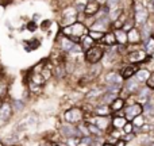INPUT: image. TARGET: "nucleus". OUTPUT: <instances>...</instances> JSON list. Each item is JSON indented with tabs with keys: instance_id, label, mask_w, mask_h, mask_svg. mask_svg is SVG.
<instances>
[{
	"instance_id": "obj_1",
	"label": "nucleus",
	"mask_w": 154,
	"mask_h": 146,
	"mask_svg": "<svg viewBox=\"0 0 154 146\" xmlns=\"http://www.w3.org/2000/svg\"><path fill=\"white\" fill-rule=\"evenodd\" d=\"M88 34V27L81 22H75L69 26H64L62 29V35L72 39L75 43H80L81 39Z\"/></svg>"
},
{
	"instance_id": "obj_2",
	"label": "nucleus",
	"mask_w": 154,
	"mask_h": 146,
	"mask_svg": "<svg viewBox=\"0 0 154 146\" xmlns=\"http://www.w3.org/2000/svg\"><path fill=\"white\" fill-rule=\"evenodd\" d=\"M134 48L130 49V50L127 51V54H126V57H127V61L130 62V64H141V62H145L147 60V57H149V54L146 53V50L145 49H141V48H137V43H134Z\"/></svg>"
},
{
	"instance_id": "obj_3",
	"label": "nucleus",
	"mask_w": 154,
	"mask_h": 146,
	"mask_svg": "<svg viewBox=\"0 0 154 146\" xmlns=\"http://www.w3.org/2000/svg\"><path fill=\"white\" fill-rule=\"evenodd\" d=\"M104 57V48L103 46H99V45H93L91 49H88L85 51V61L88 64H97L101 58Z\"/></svg>"
},
{
	"instance_id": "obj_4",
	"label": "nucleus",
	"mask_w": 154,
	"mask_h": 146,
	"mask_svg": "<svg viewBox=\"0 0 154 146\" xmlns=\"http://www.w3.org/2000/svg\"><path fill=\"white\" fill-rule=\"evenodd\" d=\"M84 114L85 112L80 108H70L68 111H65V114H64L65 122L72 123V125H79L80 122L84 120Z\"/></svg>"
},
{
	"instance_id": "obj_5",
	"label": "nucleus",
	"mask_w": 154,
	"mask_h": 146,
	"mask_svg": "<svg viewBox=\"0 0 154 146\" xmlns=\"http://www.w3.org/2000/svg\"><path fill=\"white\" fill-rule=\"evenodd\" d=\"M134 19H135V24L142 26L149 20V12L142 4H134Z\"/></svg>"
},
{
	"instance_id": "obj_6",
	"label": "nucleus",
	"mask_w": 154,
	"mask_h": 146,
	"mask_svg": "<svg viewBox=\"0 0 154 146\" xmlns=\"http://www.w3.org/2000/svg\"><path fill=\"white\" fill-rule=\"evenodd\" d=\"M60 134L62 137H65V138H70V137H80V138H82L80 130L77 129V125H72V123H68V122H65L61 126Z\"/></svg>"
},
{
	"instance_id": "obj_7",
	"label": "nucleus",
	"mask_w": 154,
	"mask_h": 146,
	"mask_svg": "<svg viewBox=\"0 0 154 146\" xmlns=\"http://www.w3.org/2000/svg\"><path fill=\"white\" fill-rule=\"evenodd\" d=\"M142 112H143V107H142V104L134 103V104H131V106H127V107H126V110H125V116H126V119L130 122V120H133L135 116L141 115Z\"/></svg>"
},
{
	"instance_id": "obj_8",
	"label": "nucleus",
	"mask_w": 154,
	"mask_h": 146,
	"mask_svg": "<svg viewBox=\"0 0 154 146\" xmlns=\"http://www.w3.org/2000/svg\"><path fill=\"white\" fill-rule=\"evenodd\" d=\"M12 115V104L8 101H3L0 104V125L5 123Z\"/></svg>"
},
{
	"instance_id": "obj_9",
	"label": "nucleus",
	"mask_w": 154,
	"mask_h": 146,
	"mask_svg": "<svg viewBox=\"0 0 154 146\" xmlns=\"http://www.w3.org/2000/svg\"><path fill=\"white\" fill-rule=\"evenodd\" d=\"M100 8H101V4L97 2V0H91V2H88L87 4H85L84 14H85V16H88V18H92V16H95L96 14L100 11Z\"/></svg>"
},
{
	"instance_id": "obj_10",
	"label": "nucleus",
	"mask_w": 154,
	"mask_h": 146,
	"mask_svg": "<svg viewBox=\"0 0 154 146\" xmlns=\"http://www.w3.org/2000/svg\"><path fill=\"white\" fill-rule=\"evenodd\" d=\"M139 70V67L137 64H130V65H126V67L122 68L120 70V76H122L123 80H128L131 79L133 76H135Z\"/></svg>"
},
{
	"instance_id": "obj_11",
	"label": "nucleus",
	"mask_w": 154,
	"mask_h": 146,
	"mask_svg": "<svg viewBox=\"0 0 154 146\" xmlns=\"http://www.w3.org/2000/svg\"><path fill=\"white\" fill-rule=\"evenodd\" d=\"M126 106V99H123L122 96H116L114 100L109 103V108H111V112H118L120 110H123Z\"/></svg>"
},
{
	"instance_id": "obj_12",
	"label": "nucleus",
	"mask_w": 154,
	"mask_h": 146,
	"mask_svg": "<svg viewBox=\"0 0 154 146\" xmlns=\"http://www.w3.org/2000/svg\"><path fill=\"white\" fill-rule=\"evenodd\" d=\"M153 34V24H150L149 22L143 23L141 26V41L142 42H146Z\"/></svg>"
},
{
	"instance_id": "obj_13",
	"label": "nucleus",
	"mask_w": 154,
	"mask_h": 146,
	"mask_svg": "<svg viewBox=\"0 0 154 146\" xmlns=\"http://www.w3.org/2000/svg\"><path fill=\"white\" fill-rule=\"evenodd\" d=\"M128 120L126 119V116H120V115H116V116L112 118V122H111V126L114 129H119V130H123V127L126 126Z\"/></svg>"
},
{
	"instance_id": "obj_14",
	"label": "nucleus",
	"mask_w": 154,
	"mask_h": 146,
	"mask_svg": "<svg viewBox=\"0 0 154 146\" xmlns=\"http://www.w3.org/2000/svg\"><path fill=\"white\" fill-rule=\"evenodd\" d=\"M123 81L122 76L120 73H115V72H111L107 74V84L109 85H120Z\"/></svg>"
},
{
	"instance_id": "obj_15",
	"label": "nucleus",
	"mask_w": 154,
	"mask_h": 146,
	"mask_svg": "<svg viewBox=\"0 0 154 146\" xmlns=\"http://www.w3.org/2000/svg\"><path fill=\"white\" fill-rule=\"evenodd\" d=\"M115 38H116V43H120V45H126L128 42V38H127V33L122 29H118L114 31Z\"/></svg>"
},
{
	"instance_id": "obj_16",
	"label": "nucleus",
	"mask_w": 154,
	"mask_h": 146,
	"mask_svg": "<svg viewBox=\"0 0 154 146\" xmlns=\"http://www.w3.org/2000/svg\"><path fill=\"white\" fill-rule=\"evenodd\" d=\"M126 87H125V89L127 91L128 93H134V92H137V91L139 89V81L138 80H135V79H128V80H126Z\"/></svg>"
},
{
	"instance_id": "obj_17",
	"label": "nucleus",
	"mask_w": 154,
	"mask_h": 146,
	"mask_svg": "<svg viewBox=\"0 0 154 146\" xmlns=\"http://www.w3.org/2000/svg\"><path fill=\"white\" fill-rule=\"evenodd\" d=\"M60 45H61V49L64 51H68L69 53L70 50L73 49V46L76 45L75 42H73L72 39H69L68 37H65V35H62V38H61V41H60Z\"/></svg>"
},
{
	"instance_id": "obj_18",
	"label": "nucleus",
	"mask_w": 154,
	"mask_h": 146,
	"mask_svg": "<svg viewBox=\"0 0 154 146\" xmlns=\"http://www.w3.org/2000/svg\"><path fill=\"white\" fill-rule=\"evenodd\" d=\"M127 38H128V42L130 43H139L141 42V33L134 27V29H131L130 31L127 33Z\"/></svg>"
},
{
	"instance_id": "obj_19",
	"label": "nucleus",
	"mask_w": 154,
	"mask_h": 146,
	"mask_svg": "<svg viewBox=\"0 0 154 146\" xmlns=\"http://www.w3.org/2000/svg\"><path fill=\"white\" fill-rule=\"evenodd\" d=\"M95 114L97 116H107V115L111 114V108H109V104H100L99 107L95 108Z\"/></svg>"
},
{
	"instance_id": "obj_20",
	"label": "nucleus",
	"mask_w": 154,
	"mask_h": 146,
	"mask_svg": "<svg viewBox=\"0 0 154 146\" xmlns=\"http://www.w3.org/2000/svg\"><path fill=\"white\" fill-rule=\"evenodd\" d=\"M103 41L107 46H115L116 45V38H115V34L114 33H104V37H103Z\"/></svg>"
},
{
	"instance_id": "obj_21",
	"label": "nucleus",
	"mask_w": 154,
	"mask_h": 146,
	"mask_svg": "<svg viewBox=\"0 0 154 146\" xmlns=\"http://www.w3.org/2000/svg\"><path fill=\"white\" fill-rule=\"evenodd\" d=\"M80 45H81V49H82V50H85V51H87L88 49H91L93 45H95V41H93L92 38H91L89 35L87 34V35H85V37L81 39V42H80Z\"/></svg>"
},
{
	"instance_id": "obj_22",
	"label": "nucleus",
	"mask_w": 154,
	"mask_h": 146,
	"mask_svg": "<svg viewBox=\"0 0 154 146\" xmlns=\"http://www.w3.org/2000/svg\"><path fill=\"white\" fill-rule=\"evenodd\" d=\"M135 26H137V24H135V19H134V16H133L131 19H130V18H127V20H126L125 23H123L122 30H125L126 33H128L131 29H134Z\"/></svg>"
},
{
	"instance_id": "obj_23",
	"label": "nucleus",
	"mask_w": 154,
	"mask_h": 146,
	"mask_svg": "<svg viewBox=\"0 0 154 146\" xmlns=\"http://www.w3.org/2000/svg\"><path fill=\"white\" fill-rule=\"evenodd\" d=\"M88 35L92 38L93 41H101L104 37V31H97V30H89Z\"/></svg>"
},
{
	"instance_id": "obj_24",
	"label": "nucleus",
	"mask_w": 154,
	"mask_h": 146,
	"mask_svg": "<svg viewBox=\"0 0 154 146\" xmlns=\"http://www.w3.org/2000/svg\"><path fill=\"white\" fill-rule=\"evenodd\" d=\"M143 43H145L143 49L146 50V53L147 54H153L154 53V38L150 37L149 39H147L146 42H143Z\"/></svg>"
},
{
	"instance_id": "obj_25",
	"label": "nucleus",
	"mask_w": 154,
	"mask_h": 146,
	"mask_svg": "<svg viewBox=\"0 0 154 146\" xmlns=\"http://www.w3.org/2000/svg\"><path fill=\"white\" fill-rule=\"evenodd\" d=\"M145 123H146V119H145V116H142V114L138 115V116H135L133 119V126L137 127V129H141Z\"/></svg>"
},
{
	"instance_id": "obj_26",
	"label": "nucleus",
	"mask_w": 154,
	"mask_h": 146,
	"mask_svg": "<svg viewBox=\"0 0 154 146\" xmlns=\"http://www.w3.org/2000/svg\"><path fill=\"white\" fill-rule=\"evenodd\" d=\"M80 144H81V138H80V137H70V138H66L68 146H77Z\"/></svg>"
},
{
	"instance_id": "obj_27",
	"label": "nucleus",
	"mask_w": 154,
	"mask_h": 146,
	"mask_svg": "<svg viewBox=\"0 0 154 146\" xmlns=\"http://www.w3.org/2000/svg\"><path fill=\"white\" fill-rule=\"evenodd\" d=\"M146 87L149 88V89H154V72L149 74V77L146 79Z\"/></svg>"
},
{
	"instance_id": "obj_28",
	"label": "nucleus",
	"mask_w": 154,
	"mask_h": 146,
	"mask_svg": "<svg viewBox=\"0 0 154 146\" xmlns=\"http://www.w3.org/2000/svg\"><path fill=\"white\" fill-rule=\"evenodd\" d=\"M120 0H107L106 2V5L109 8V10H114V8H116L118 5H119Z\"/></svg>"
},
{
	"instance_id": "obj_29",
	"label": "nucleus",
	"mask_w": 154,
	"mask_h": 146,
	"mask_svg": "<svg viewBox=\"0 0 154 146\" xmlns=\"http://www.w3.org/2000/svg\"><path fill=\"white\" fill-rule=\"evenodd\" d=\"M23 106H24V104H23V103H20V101H18V100L12 101V110L15 108V111H19L20 108H23Z\"/></svg>"
},
{
	"instance_id": "obj_30",
	"label": "nucleus",
	"mask_w": 154,
	"mask_h": 146,
	"mask_svg": "<svg viewBox=\"0 0 154 146\" xmlns=\"http://www.w3.org/2000/svg\"><path fill=\"white\" fill-rule=\"evenodd\" d=\"M37 29H38V26H37L35 22H30V23H27V30H30V31H35Z\"/></svg>"
},
{
	"instance_id": "obj_31",
	"label": "nucleus",
	"mask_w": 154,
	"mask_h": 146,
	"mask_svg": "<svg viewBox=\"0 0 154 146\" xmlns=\"http://www.w3.org/2000/svg\"><path fill=\"white\" fill-rule=\"evenodd\" d=\"M50 23H51L50 20H43V22H42V24H41L42 30H49V29H50Z\"/></svg>"
},
{
	"instance_id": "obj_32",
	"label": "nucleus",
	"mask_w": 154,
	"mask_h": 146,
	"mask_svg": "<svg viewBox=\"0 0 154 146\" xmlns=\"http://www.w3.org/2000/svg\"><path fill=\"white\" fill-rule=\"evenodd\" d=\"M114 146H126V141L123 138H119V139H115V145Z\"/></svg>"
},
{
	"instance_id": "obj_33",
	"label": "nucleus",
	"mask_w": 154,
	"mask_h": 146,
	"mask_svg": "<svg viewBox=\"0 0 154 146\" xmlns=\"http://www.w3.org/2000/svg\"><path fill=\"white\" fill-rule=\"evenodd\" d=\"M101 146H114V145H112V144H108V142H104V144L101 145Z\"/></svg>"
},
{
	"instance_id": "obj_34",
	"label": "nucleus",
	"mask_w": 154,
	"mask_h": 146,
	"mask_svg": "<svg viewBox=\"0 0 154 146\" xmlns=\"http://www.w3.org/2000/svg\"><path fill=\"white\" fill-rule=\"evenodd\" d=\"M0 146H4V144H2V142H0Z\"/></svg>"
},
{
	"instance_id": "obj_35",
	"label": "nucleus",
	"mask_w": 154,
	"mask_h": 146,
	"mask_svg": "<svg viewBox=\"0 0 154 146\" xmlns=\"http://www.w3.org/2000/svg\"><path fill=\"white\" fill-rule=\"evenodd\" d=\"M152 38H154V34H152Z\"/></svg>"
},
{
	"instance_id": "obj_36",
	"label": "nucleus",
	"mask_w": 154,
	"mask_h": 146,
	"mask_svg": "<svg viewBox=\"0 0 154 146\" xmlns=\"http://www.w3.org/2000/svg\"><path fill=\"white\" fill-rule=\"evenodd\" d=\"M12 146H18V145H12Z\"/></svg>"
}]
</instances>
